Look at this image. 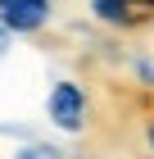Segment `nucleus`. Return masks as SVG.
Wrapping results in <instances>:
<instances>
[{
	"label": "nucleus",
	"mask_w": 154,
	"mask_h": 159,
	"mask_svg": "<svg viewBox=\"0 0 154 159\" xmlns=\"http://www.w3.org/2000/svg\"><path fill=\"white\" fill-rule=\"evenodd\" d=\"M86 9H91L95 23L118 27V32H127V27H141V23H145V14L136 9V0H86Z\"/></svg>",
	"instance_id": "7ed1b4c3"
},
{
	"label": "nucleus",
	"mask_w": 154,
	"mask_h": 159,
	"mask_svg": "<svg viewBox=\"0 0 154 159\" xmlns=\"http://www.w3.org/2000/svg\"><path fill=\"white\" fill-rule=\"evenodd\" d=\"M136 9H141L145 18H150V14H154V0H136Z\"/></svg>",
	"instance_id": "0eeeda50"
},
{
	"label": "nucleus",
	"mask_w": 154,
	"mask_h": 159,
	"mask_svg": "<svg viewBox=\"0 0 154 159\" xmlns=\"http://www.w3.org/2000/svg\"><path fill=\"white\" fill-rule=\"evenodd\" d=\"M9 46H14V32L5 23H0V59H5V55H9Z\"/></svg>",
	"instance_id": "39448f33"
},
{
	"label": "nucleus",
	"mask_w": 154,
	"mask_h": 159,
	"mask_svg": "<svg viewBox=\"0 0 154 159\" xmlns=\"http://www.w3.org/2000/svg\"><path fill=\"white\" fill-rule=\"evenodd\" d=\"M0 23L14 37H41L55 23V0H0Z\"/></svg>",
	"instance_id": "f03ea898"
},
{
	"label": "nucleus",
	"mask_w": 154,
	"mask_h": 159,
	"mask_svg": "<svg viewBox=\"0 0 154 159\" xmlns=\"http://www.w3.org/2000/svg\"><path fill=\"white\" fill-rule=\"evenodd\" d=\"M14 159H64V150L46 146V141H27V146H18V155Z\"/></svg>",
	"instance_id": "20e7f679"
},
{
	"label": "nucleus",
	"mask_w": 154,
	"mask_h": 159,
	"mask_svg": "<svg viewBox=\"0 0 154 159\" xmlns=\"http://www.w3.org/2000/svg\"><path fill=\"white\" fill-rule=\"evenodd\" d=\"M145 150H150V159H154V118H145Z\"/></svg>",
	"instance_id": "423d86ee"
},
{
	"label": "nucleus",
	"mask_w": 154,
	"mask_h": 159,
	"mask_svg": "<svg viewBox=\"0 0 154 159\" xmlns=\"http://www.w3.org/2000/svg\"><path fill=\"white\" fill-rule=\"evenodd\" d=\"M46 118L68 136H82L86 123H91V96L82 91V82H73V77H59V82L50 86L46 96Z\"/></svg>",
	"instance_id": "f257e3e1"
}]
</instances>
